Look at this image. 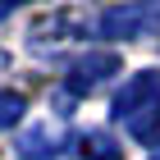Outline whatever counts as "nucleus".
<instances>
[{
	"mask_svg": "<svg viewBox=\"0 0 160 160\" xmlns=\"http://www.w3.org/2000/svg\"><path fill=\"white\" fill-rule=\"evenodd\" d=\"M114 119L128 128L133 142L160 147V73L156 69H142L128 78V87L114 96Z\"/></svg>",
	"mask_w": 160,
	"mask_h": 160,
	"instance_id": "nucleus-1",
	"label": "nucleus"
},
{
	"mask_svg": "<svg viewBox=\"0 0 160 160\" xmlns=\"http://www.w3.org/2000/svg\"><path fill=\"white\" fill-rule=\"evenodd\" d=\"M160 28V5H119L101 14V37L128 41V37H151Z\"/></svg>",
	"mask_w": 160,
	"mask_h": 160,
	"instance_id": "nucleus-2",
	"label": "nucleus"
},
{
	"mask_svg": "<svg viewBox=\"0 0 160 160\" xmlns=\"http://www.w3.org/2000/svg\"><path fill=\"white\" fill-rule=\"evenodd\" d=\"M114 73H119V55H114V50H87L82 60L69 69V78H64V92H69V96H87V92L105 87Z\"/></svg>",
	"mask_w": 160,
	"mask_h": 160,
	"instance_id": "nucleus-3",
	"label": "nucleus"
},
{
	"mask_svg": "<svg viewBox=\"0 0 160 160\" xmlns=\"http://www.w3.org/2000/svg\"><path fill=\"white\" fill-rule=\"evenodd\" d=\"M64 151V137L55 133V123H37L18 137V156L23 160H55Z\"/></svg>",
	"mask_w": 160,
	"mask_h": 160,
	"instance_id": "nucleus-4",
	"label": "nucleus"
},
{
	"mask_svg": "<svg viewBox=\"0 0 160 160\" xmlns=\"http://www.w3.org/2000/svg\"><path fill=\"white\" fill-rule=\"evenodd\" d=\"M78 156L82 160H123L110 133H82L78 137Z\"/></svg>",
	"mask_w": 160,
	"mask_h": 160,
	"instance_id": "nucleus-5",
	"label": "nucleus"
},
{
	"mask_svg": "<svg viewBox=\"0 0 160 160\" xmlns=\"http://www.w3.org/2000/svg\"><path fill=\"white\" fill-rule=\"evenodd\" d=\"M23 96H18V92H0V133H5V128H14V123L23 119Z\"/></svg>",
	"mask_w": 160,
	"mask_h": 160,
	"instance_id": "nucleus-6",
	"label": "nucleus"
},
{
	"mask_svg": "<svg viewBox=\"0 0 160 160\" xmlns=\"http://www.w3.org/2000/svg\"><path fill=\"white\" fill-rule=\"evenodd\" d=\"M0 18H9V5H0Z\"/></svg>",
	"mask_w": 160,
	"mask_h": 160,
	"instance_id": "nucleus-7",
	"label": "nucleus"
},
{
	"mask_svg": "<svg viewBox=\"0 0 160 160\" xmlns=\"http://www.w3.org/2000/svg\"><path fill=\"white\" fill-rule=\"evenodd\" d=\"M151 160H160V151H156V156H151Z\"/></svg>",
	"mask_w": 160,
	"mask_h": 160,
	"instance_id": "nucleus-8",
	"label": "nucleus"
}]
</instances>
